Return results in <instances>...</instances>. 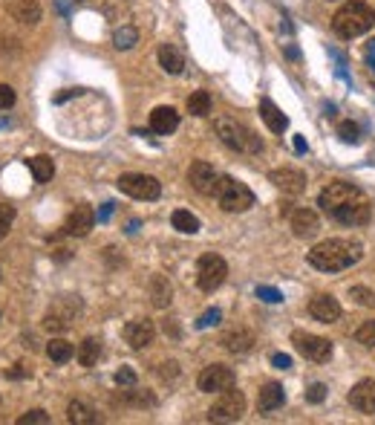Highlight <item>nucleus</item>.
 <instances>
[{"instance_id": "nucleus-1", "label": "nucleus", "mask_w": 375, "mask_h": 425, "mask_svg": "<svg viewBox=\"0 0 375 425\" xmlns=\"http://www.w3.org/2000/svg\"><path fill=\"white\" fill-rule=\"evenodd\" d=\"M364 255V246L358 240H346V238H332L324 240L306 255L309 266H314L318 272H344L352 263H358Z\"/></svg>"}, {"instance_id": "nucleus-2", "label": "nucleus", "mask_w": 375, "mask_h": 425, "mask_svg": "<svg viewBox=\"0 0 375 425\" xmlns=\"http://www.w3.org/2000/svg\"><path fill=\"white\" fill-rule=\"evenodd\" d=\"M372 26H375V12L367 3H361V0H349V3H344L332 17L335 35L344 38V41H352V38L369 32Z\"/></svg>"}, {"instance_id": "nucleus-3", "label": "nucleus", "mask_w": 375, "mask_h": 425, "mask_svg": "<svg viewBox=\"0 0 375 425\" xmlns=\"http://www.w3.org/2000/svg\"><path fill=\"white\" fill-rule=\"evenodd\" d=\"M214 130H216V137L223 139V145H228L237 153H260L263 150V142H260L257 133H254L248 125H243V122L228 119V116L216 119Z\"/></svg>"}, {"instance_id": "nucleus-4", "label": "nucleus", "mask_w": 375, "mask_h": 425, "mask_svg": "<svg viewBox=\"0 0 375 425\" xmlns=\"http://www.w3.org/2000/svg\"><path fill=\"white\" fill-rule=\"evenodd\" d=\"M216 200H220V208L228 211V215H243V211H248L254 206V191L234 177H220Z\"/></svg>"}, {"instance_id": "nucleus-5", "label": "nucleus", "mask_w": 375, "mask_h": 425, "mask_svg": "<svg viewBox=\"0 0 375 425\" xmlns=\"http://www.w3.org/2000/svg\"><path fill=\"white\" fill-rule=\"evenodd\" d=\"M78 313H81V301H78V295H61L47 310L44 327H47L49 333H64V330H70V327H72Z\"/></svg>"}, {"instance_id": "nucleus-6", "label": "nucleus", "mask_w": 375, "mask_h": 425, "mask_svg": "<svg viewBox=\"0 0 375 425\" xmlns=\"http://www.w3.org/2000/svg\"><path fill=\"white\" fill-rule=\"evenodd\" d=\"M243 414H246V396L237 388H225L216 394L211 411H208V419L211 422H237Z\"/></svg>"}, {"instance_id": "nucleus-7", "label": "nucleus", "mask_w": 375, "mask_h": 425, "mask_svg": "<svg viewBox=\"0 0 375 425\" xmlns=\"http://www.w3.org/2000/svg\"><path fill=\"white\" fill-rule=\"evenodd\" d=\"M228 275V263L220 258V255H202L200 263H196V286L202 289V293H214V289H220L223 281Z\"/></svg>"}, {"instance_id": "nucleus-8", "label": "nucleus", "mask_w": 375, "mask_h": 425, "mask_svg": "<svg viewBox=\"0 0 375 425\" xmlns=\"http://www.w3.org/2000/svg\"><path fill=\"white\" fill-rule=\"evenodd\" d=\"M115 185H118V191H125V194H130L136 200H159V194H162V183L150 177V173H122Z\"/></svg>"}, {"instance_id": "nucleus-9", "label": "nucleus", "mask_w": 375, "mask_h": 425, "mask_svg": "<svg viewBox=\"0 0 375 425\" xmlns=\"http://www.w3.org/2000/svg\"><path fill=\"white\" fill-rule=\"evenodd\" d=\"M292 344L303 359L309 362H329L332 359V341L324 339V336H312V333H292Z\"/></svg>"}, {"instance_id": "nucleus-10", "label": "nucleus", "mask_w": 375, "mask_h": 425, "mask_svg": "<svg viewBox=\"0 0 375 425\" xmlns=\"http://www.w3.org/2000/svg\"><path fill=\"white\" fill-rule=\"evenodd\" d=\"M358 197H364L358 185L344 183V180H335V183H329V185L321 191V194H318V206L326 211V215H332V211L338 208V206H344V203H349V200H358Z\"/></svg>"}, {"instance_id": "nucleus-11", "label": "nucleus", "mask_w": 375, "mask_h": 425, "mask_svg": "<svg viewBox=\"0 0 375 425\" xmlns=\"http://www.w3.org/2000/svg\"><path fill=\"white\" fill-rule=\"evenodd\" d=\"M196 388L202 394H220L225 388H234V371L228 364H208L202 373L196 376Z\"/></svg>"}, {"instance_id": "nucleus-12", "label": "nucleus", "mask_w": 375, "mask_h": 425, "mask_svg": "<svg viewBox=\"0 0 375 425\" xmlns=\"http://www.w3.org/2000/svg\"><path fill=\"white\" fill-rule=\"evenodd\" d=\"M269 183L274 188H280L283 194H303L306 191V173L301 168H292V165H283V168H274L269 171Z\"/></svg>"}, {"instance_id": "nucleus-13", "label": "nucleus", "mask_w": 375, "mask_h": 425, "mask_svg": "<svg viewBox=\"0 0 375 425\" xmlns=\"http://www.w3.org/2000/svg\"><path fill=\"white\" fill-rule=\"evenodd\" d=\"M188 183H191L193 191H200V194L211 197V194H216V185H220V173L214 171L211 162L196 160V162H191V168H188Z\"/></svg>"}, {"instance_id": "nucleus-14", "label": "nucleus", "mask_w": 375, "mask_h": 425, "mask_svg": "<svg viewBox=\"0 0 375 425\" xmlns=\"http://www.w3.org/2000/svg\"><path fill=\"white\" fill-rule=\"evenodd\" d=\"M95 211H93V206H87V203H78L72 211H70V217H67V223H64V235H70V238H87L90 235V229L95 226Z\"/></svg>"}, {"instance_id": "nucleus-15", "label": "nucleus", "mask_w": 375, "mask_h": 425, "mask_svg": "<svg viewBox=\"0 0 375 425\" xmlns=\"http://www.w3.org/2000/svg\"><path fill=\"white\" fill-rule=\"evenodd\" d=\"M332 217L338 223H344V226H364L372 217V208H369V203L364 197H358V200H349V203L338 206L332 211Z\"/></svg>"}, {"instance_id": "nucleus-16", "label": "nucleus", "mask_w": 375, "mask_h": 425, "mask_svg": "<svg viewBox=\"0 0 375 425\" xmlns=\"http://www.w3.org/2000/svg\"><path fill=\"white\" fill-rule=\"evenodd\" d=\"M125 341L133 347V350H142V347H147L156 336V324L150 318H133L125 324Z\"/></svg>"}, {"instance_id": "nucleus-17", "label": "nucleus", "mask_w": 375, "mask_h": 425, "mask_svg": "<svg viewBox=\"0 0 375 425\" xmlns=\"http://www.w3.org/2000/svg\"><path fill=\"white\" fill-rule=\"evenodd\" d=\"M349 405L358 414H375V379H361L358 385H352Z\"/></svg>"}, {"instance_id": "nucleus-18", "label": "nucleus", "mask_w": 375, "mask_h": 425, "mask_svg": "<svg viewBox=\"0 0 375 425\" xmlns=\"http://www.w3.org/2000/svg\"><path fill=\"white\" fill-rule=\"evenodd\" d=\"M309 316L314 321L335 324V321L341 318V304H338V298H332V295H314L309 301Z\"/></svg>"}, {"instance_id": "nucleus-19", "label": "nucleus", "mask_w": 375, "mask_h": 425, "mask_svg": "<svg viewBox=\"0 0 375 425\" xmlns=\"http://www.w3.org/2000/svg\"><path fill=\"white\" fill-rule=\"evenodd\" d=\"M289 226L294 231V238H312L321 229V220L312 208H294L289 215Z\"/></svg>"}, {"instance_id": "nucleus-20", "label": "nucleus", "mask_w": 375, "mask_h": 425, "mask_svg": "<svg viewBox=\"0 0 375 425\" xmlns=\"http://www.w3.org/2000/svg\"><path fill=\"white\" fill-rule=\"evenodd\" d=\"M6 12L17 24H26V26H35L41 21V3L38 0H6Z\"/></svg>"}, {"instance_id": "nucleus-21", "label": "nucleus", "mask_w": 375, "mask_h": 425, "mask_svg": "<svg viewBox=\"0 0 375 425\" xmlns=\"http://www.w3.org/2000/svg\"><path fill=\"white\" fill-rule=\"evenodd\" d=\"M220 344L225 347L228 353H248L254 344H257V336H254L251 330H246V327H234V330L223 333Z\"/></svg>"}, {"instance_id": "nucleus-22", "label": "nucleus", "mask_w": 375, "mask_h": 425, "mask_svg": "<svg viewBox=\"0 0 375 425\" xmlns=\"http://www.w3.org/2000/svg\"><path fill=\"white\" fill-rule=\"evenodd\" d=\"M283 402H286V391H283V385H278V382H266L260 388V394H257V408L263 414H271V411L283 408Z\"/></svg>"}, {"instance_id": "nucleus-23", "label": "nucleus", "mask_w": 375, "mask_h": 425, "mask_svg": "<svg viewBox=\"0 0 375 425\" xmlns=\"http://www.w3.org/2000/svg\"><path fill=\"white\" fill-rule=\"evenodd\" d=\"M176 128H179V113H176L173 107H156L150 113V130L153 133L168 137V133H173Z\"/></svg>"}, {"instance_id": "nucleus-24", "label": "nucleus", "mask_w": 375, "mask_h": 425, "mask_svg": "<svg viewBox=\"0 0 375 425\" xmlns=\"http://www.w3.org/2000/svg\"><path fill=\"white\" fill-rule=\"evenodd\" d=\"M147 293H150L153 307H159V310H168L170 301H173V286L165 275H153L150 284H147Z\"/></svg>"}, {"instance_id": "nucleus-25", "label": "nucleus", "mask_w": 375, "mask_h": 425, "mask_svg": "<svg viewBox=\"0 0 375 425\" xmlns=\"http://www.w3.org/2000/svg\"><path fill=\"white\" fill-rule=\"evenodd\" d=\"M159 67L170 75H179L182 67H185V55L176 44H162L159 47Z\"/></svg>"}, {"instance_id": "nucleus-26", "label": "nucleus", "mask_w": 375, "mask_h": 425, "mask_svg": "<svg viewBox=\"0 0 375 425\" xmlns=\"http://www.w3.org/2000/svg\"><path fill=\"white\" fill-rule=\"evenodd\" d=\"M260 119L266 122V128H269L271 133H283V130L289 128V119L280 113V107L274 105L271 99H263V102H260Z\"/></svg>"}, {"instance_id": "nucleus-27", "label": "nucleus", "mask_w": 375, "mask_h": 425, "mask_svg": "<svg viewBox=\"0 0 375 425\" xmlns=\"http://www.w3.org/2000/svg\"><path fill=\"white\" fill-rule=\"evenodd\" d=\"M67 419H70L72 425H95V422H98V414H95L93 405H87V402H81V399H72V402L67 405Z\"/></svg>"}, {"instance_id": "nucleus-28", "label": "nucleus", "mask_w": 375, "mask_h": 425, "mask_svg": "<svg viewBox=\"0 0 375 425\" xmlns=\"http://www.w3.org/2000/svg\"><path fill=\"white\" fill-rule=\"evenodd\" d=\"M78 364L81 368H93V364H98V356H102V341L98 339H84L81 344H78Z\"/></svg>"}, {"instance_id": "nucleus-29", "label": "nucleus", "mask_w": 375, "mask_h": 425, "mask_svg": "<svg viewBox=\"0 0 375 425\" xmlns=\"http://www.w3.org/2000/svg\"><path fill=\"white\" fill-rule=\"evenodd\" d=\"M170 223L176 231H182V235H196V231H200V217L191 215L185 208H176L170 215Z\"/></svg>"}, {"instance_id": "nucleus-30", "label": "nucleus", "mask_w": 375, "mask_h": 425, "mask_svg": "<svg viewBox=\"0 0 375 425\" xmlns=\"http://www.w3.org/2000/svg\"><path fill=\"white\" fill-rule=\"evenodd\" d=\"M29 171H32V177H35V183H49L52 180V173H55V165H52V160L49 157H32L29 160Z\"/></svg>"}, {"instance_id": "nucleus-31", "label": "nucleus", "mask_w": 375, "mask_h": 425, "mask_svg": "<svg viewBox=\"0 0 375 425\" xmlns=\"http://www.w3.org/2000/svg\"><path fill=\"white\" fill-rule=\"evenodd\" d=\"M72 344L67 341V339H52L49 344H47V356L55 362V364H64V362H70L72 359Z\"/></svg>"}, {"instance_id": "nucleus-32", "label": "nucleus", "mask_w": 375, "mask_h": 425, "mask_svg": "<svg viewBox=\"0 0 375 425\" xmlns=\"http://www.w3.org/2000/svg\"><path fill=\"white\" fill-rule=\"evenodd\" d=\"M188 113L191 116H208L211 113V93L208 90H196L188 95Z\"/></svg>"}, {"instance_id": "nucleus-33", "label": "nucleus", "mask_w": 375, "mask_h": 425, "mask_svg": "<svg viewBox=\"0 0 375 425\" xmlns=\"http://www.w3.org/2000/svg\"><path fill=\"white\" fill-rule=\"evenodd\" d=\"M136 44H139V32H136V26H118L113 32V47L115 49H133Z\"/></svg>"}, {"instance_id": "nucleus-34", "label": "nucleus", "mask_w": 375, "mask_h": 425, "mask_svg": "<svg viewBox=\"0 0 375 425\" xmlns=\"http://www.w3.org/2000/svg\"><path fill=\"white\" fill-rule=\"evenodd\" d=\"M355 341L364 344V347H375V318L364 321L358 330H355Z\"/></svg>"}, {"instance_id": "nucleus-35", "label": "nucleus", "mask_w": 375, "mask_h": 425, "mask_svg": "<svg viewBox=\"0 0 375 425\" xmlns=\"http://www.w3.org/2000/svg\"><path fill=\"white\" fill-rule=\"evenodd\" d=\"M115 385L118 388H136V382H139V376H136V371L133 368H127V364H122V368L115 371Z\"/></svg>"}, {"instance_id": "nucleus-36", "label": "nucleus", "mask_w": 375, "mask_h": 425, "mask_svg": "<svg viewBox=\"0 0 375 425\" xmlns=\"http://www.w3.org/2000/svg\"><path fill=\"white\" fill-rule=\"evenodd\" d=\"M17 425H49V414L44 408H32L24 417H17Z\"/></svg>"}, {"instance_id": "nucleus-37", "label": "nucleus", "mask_w": 375, "mask_h": 425, "mask_svg": "<svg viewBox=\"0 0 375 425\" xmlns=\"http://www.w3.org/2000/svg\"><path fill=\"white\" fill-rule=\"evenodd\" d=\"M338 137H341L346 145H355V142L361 139V128L355 125V122H341V125H338Z\"/></svg>"}, {"instance_id": "nucleus-38", "label": "nucleus", "mask_w": 375, "mask_h": 425, "mask_svg": "<svg viewBox=\"0 0 375 425\" xmlns=\"http://www.w3.org/2000/svg\"><path fill=\"white\" fill-rule=\"evenodd\" d=\"M15 223V208L6 206V203H0V240H3L9 235V229Z\"/></svg>"}, {"instance_id": "nucleus-39", "label": "nucleus", "mask_w": 375, "mask_h": 425, "mask_svg": "<svg viewBox=\"0 0 375 425\" xmlns=\"http://www.w3.org/2000/svg\"><path fill=\"white\" fill-rule=\"evenodd\" d=\"M349 298H355L361 307H372L375 304V293H372V289H367V286H352L349 289Z\"/></svg>"}, {"instance_id": "nucleus-40", "label": "nucleus", "mask_w": 375, "mask_h": 425, "mask_svg": "<svg viewBox=\"0 0 375 425\" xmlns=\"http://www.w3.org/2000/svg\"><path fill=\"white\" fill-rule=\"evenodd\" d=\"M306 402L309 405H321L324 399H326V385H321V382H314V385H309V388H306Z\"/></svg>"}, {"instance_id": "nucleus-41", "label": "nucleus", "mask_w": 375, "mask_h": 425, "mask_svg": "<svg viewBox=\"0 0 375 425\" xmlns=\"http://www.w3.org/2000/svg\"><path fill=\"white\" fill-rule=\"evenodd\" d=\"M257 298L266 301V304H280L283 301V293L274 286H257Z\"/></svg>"}, {"instance_id": "nucleus-42", "label": "nucleus", "mask_w": 375, "mask_h": 425, "mask_svg": "<svg viewBox=\"0 0 375 425\" xmlns=\"http://www.w3.org/2000/svg\"><path fill=\"white\" fill-rule=\"evenodd\" d=\"M220 318H223V313H220V310H216V307H214V310L202 313V318L196 321V330H208V327H216V324H220Z\"/></svg>"}, {"instance_id": "nucleus-43", "label": "nucleus", "mask_w": 375, "mask_h": 425, "mask_svg": "<svg viewBox=\"0 0 375 425\" xmlns=\"http://www.w3.org/2000/svg\"><path fill=\"white\" fill-rule=\"evenodd\" d=\"M15 105V90L9 84H0V110H9Z\"/></svg>"}, {"instance_id": "nucleus-44", "label": "nucleus", "mask_w": 375, "mask_h": 425, "mask_svg": "<svg viewBox=\"0 0 375 425\" xmlns=\"http://www.w3.org/2000/svg\"><path fill=\"white\" fill-rule=\"evenodd\" d=\"M159 376H162V379H176V376H179V364H176V362L159 364Z\"/></svg>"}, {"instance_id": "nucleus-45", "label": "nucleus", "mask_w": 375, "mask_h": 425, "mask_svg": "<svg viewBox=\"0 0 375 425\" xmlns=\"http://www.w3.org/2000/svg\"><path fill=\"white\" fill-rule=\"evenodd\" d=\"M271 364H274V368H280V371H286V368H292V356H286V353H274V356H271Z\"/></svg>"}, {"instance_id": "nucleus-46", "label": "nucleus", "mask_w": 375, "mask_h": 425, "mask_svg": "<svg viewBox=\"0 0 375 425\" xmlns=\"http://www.w3.org/2000/svg\"><path fill=\"white\" fill-rule=\"evenodd\" d=\"M6 376H9V379H24V376H29V371L24 368V364H15L12 371H6Z\"/></svg>"}, {"instance_id": "nucleus-47", "label": "nucleus", "mask_w": 375, "mask_h": 425, "mask_svg": "<svg viewBox=\"0 0 375 425\" xmlns=\"http://www.w3.org/2000/svg\"><path fill=\"white\" fill-rule=\"evenodd\" d=\"M110 215H113V203H107V206L102 208V215H98V220H102V223H104V220H107Z\"/></svg>"}, {"instance_id": "nucleus-48", "label": "nucleus", "mask_w": 375, "mask_h": 425, "mask_svg": "<svg viewBox=\"0 0 375 425\" xmlns=\"http://www.w3.org/2000/svg\"><path fill=\"white\" fill-rule=\"evenodd\" d=\"M294 150H298V153H303V150H306V142H303V137H294Z\"/></svg>"}, {"instance_id": "nucleus-49", "label": "nucleus", "mask_w": 375, "mask_h": 425, "mask_svg": "<svg viewBox=\"0 0 375 425\" xmlns=\"http://www.w3.org/2000/svg\"><path fill=\"white\" fill-rule=\"evenodd\" d=\"M55 258H58V261H67V258H70V252H67V249H58Z\"/></svg>"}, {"instance_id": "nucleus-50", "label": "nucleus", "mask_w": 375, "mask_h": 425, "mask_svg": "<svg viewBox=\"0 0 375 425\" xmlns=\"http://www.w3.org/2000/svg\"><path fill=\"white\" fill-rule=\"evenodd\" d=\"M369 52H372V55H375V41H369Z\"/></svg>"}]
</instances>
